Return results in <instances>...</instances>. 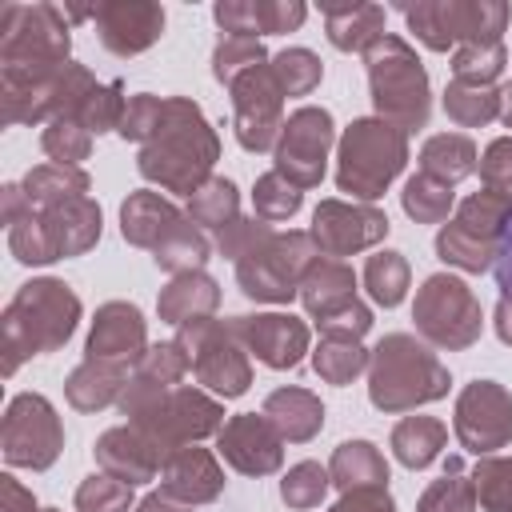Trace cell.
<instances>
[{
	"label": "cell",
	"mask_w": 512,
	"mask_h": 512,
	"mask_svg": "<svg viewBox=\"0 0 512 512\" xmlns=\"http://www.w3.org/2000/svg\"><path fill=\"white\" fill-rule=\"evenodd\" d=\"M328 488H332L328 468L316 464V460H300V464H292V468L284 472V480H280V500H284L288 508H296V512H308V508H316V504L328 496Z\"/></svg>",
	"instance_id": "47"
},
{
	"label": "cell",
	"mask_w": 512,
	"mask_h": 512,
	"mask_svg": "<svg viewBox=\"0 0 512 512\" xmlns=\"http://www.w3.org/2000/svg\"><path fill=\"white\" fill-rule=\"evenodd\" d=\"M388 444H392V456H396L404 468L420 472V468H428L432 460H440V452H444V444H448V424L436 420V416H404V420L392 428Z\"/></svg>",
	"instance_id": "33"
},
{
	"label": "cell",
	"mask_w": 512,
	"mask_h": 512,
	"mask_svg": "<svg viewBox=\"0 0 512 512\" xmlns=\"http://www.w3.org/2000/svg\"><path fill=\"white\" fill-rule=\"evenodd\" d=\"M368 348L360 340H340V336H320V344L312 348V372L324 384H352L360 372H368Z\"/></svg>",
	"instance_id": "38"
},
{
	"label": "cell",
	"mask_w": 512,
	"mask_h": 512,
	"mask_svg": "<svg viewBox=\"0 0 512 512\" xmlns=\"http://www.w3.org/2000/svg\"><path fill=\"white\" fill-rule=\"evenodd\" d=\"M408 164V132L380 120L360 116L340 132L336 144V188L360 204H376L388 184Z\"/></svg>",
	"instance_id": "5"
},
{
	"label": "cell",
	"mask_w": 512,
	"mask_h": 512,
	"mask_svg": "<svg viewBox=\"0 0 512 512\" xmlns=\"http://www.w3.org/2000/svg\"><path fill=\"white\" fill-rule=\"evenodd\" d=\"M124 108H128L124 84H120V80H108V84H96V88H92V96H88L84 108L76 112V124H84L92 136H100V132H116Z\"/></svg>",
	"instance_id": "49"
},
{
	"label": "cell",
	"mask_w": 512,
	"mask_h": 512,
	"mask_svg": "<svg viewBox=\"0 0 512 512\" xmlns=\"http://www.w3.org/2000/svg\"><path fill=\"white\" fill-rule=\"evenodd\" d=\"M448 384L452 376L440 356L408 332L380 336L368 356V400L380 412H416L420 404L444 400Z\"/></svg>",
	"instance_id": "3"
},
{
	"label": "cell",
	"mask_w": 512,
	"mask_h": 512,
	"mask_svg": "<svg viewBox=\"0 0 512 512\" xmlns=\"http://www.w3.org/2000/svg\"><path fill=\"white\" fill-rule=\"evenodd\" d=\"M220 160L216 128L192 96H164V112L148 144H140L136 172L172 196H192L212 180Z\"/></svg>",
	"instance_id": "1"
},
{
	"label": "cell",
	"mask_w": 512,
	"mask_h": 512,
	"mask_svg": "<svg viewBox=\"0 0 512 512\" xmlns=\"http://www.w3.org/2000/svg\"><path fill=\"white\" fill-rule=\"evenodd\" d=\"M496 288H500V300H496V312H492V328L500 336V344L512 348V224L504 232V244H500V256H496Z\"/></svg>",
	"instance_id": "54"
},
{
	"label": "cell",
	"mask_w": 512,
	"mask_h": 512,
	"mask_svg": "<svg viewBox=\"0 0 512 512\" xmlns=\"http://www.w3.org/2000/svg\"><path fill=\"white\" fill-rule=\"evenodd\" d=\"M44 512H60V508H44Z\"/></svg>",
	"instance_id": "64"
},
{
	"label": "cell",
	"mask_w": 512,
	"mask_h": 512,
	"mask_svg": "<svg viewBox=\"0 0 512 512\" xmlns=\"http://www.w3.org/2000/svg\"><path fill=\"white\" fill-rule=\"evenodd\" d=\"M160 492L180 504H212L224 492V468L220 460L200 444H180L160 464Z\"/></svg>",
	"instance_id": "23"
},
{
	"label": "cell",
	"mask_w": 512,
	"mask_h": 512,
	"mask_svg": "<svg viewBox=\"0 0 512 512\" xmlns=\"http://www.w3.org/2000/svg\"><path fill=\"white\" fill-rule=\"evenodd\" d=\"M180 348L192 360L196 380L216 396V400H236L252 388V364H248V348L236 340L232 320H192L184 328H176Z\"/></svg>",
	"instance_id": "11"
},
{
	"label": "cell",
	"mask_w": 512,
	"mask_h": 512,
	"mask_svg": "<svg viewBox=\"0 0 512 512\" xmlns=\"http://www.w3.org/2000/svg\"><path fill=\"white\" fill-rule=\"evenodd\" d=\"M508 68V48L500 44H460L452 52V80L472 88H496V80Z\"/></svg>",
	"instance_id": "42"
},
{
	"label": "cell",
	"mask_w": 512,
	"mask_h": 512,
	"mask_svg": "<svg viewBox=\"0 0 512 512\" xmlns=\"http://www.w3.org/2000/svg\"><path fill=\"white\" fill-rule=\"evenodd\" d=\"M0 204H4V224H16L20 216L32 212V204H28V196H24L20 184H4L0 188Z\"/></svg>",
	"instance_id": "61"
},
{
	"label": "cell",
	"mask_w": 512,
	"mask_h": 512,
	"mask_svg": "<svg viewBox=\"0 0 512 512\" xmlns=\"http://www.w3.org/2000/svg\"><path fill=\"white\" fill-rule=\"evenodd\" d=\"M132 368L124 364H108V360H80L68 380H64V396L76 412H100L108 404H120L124 396V384H128Z\"/></svg>",
	"instance_id": "30"
},
{
	"label": "cell",
	"mask_w": 512,
	"mask_h": 512,
	"mask_svg": "<svg viewBox=\"0 0 512 512\" xmlns=\"http://www.w3.org/2000/svg\"><path fill=\"white\" fill-rule=\"evenodd\" d=\"M20 188H24L28 204H32L36 212H44V208L68 204V200H76V196H88L92 180H88L84 168H68V164H36V168H28V176L20 180Z\"/></svg>",
	"instance_id": "35"
},
{
	"label": "cell",
	"mask_w": 512,
	"mask_h": 512,
	"mask_svg": "<svg viewBox=\"0 0 512 512\" xmlns=\"http://www.w3.org/2000/svg\"><path fill=\"white\" fill-rule=\"evenodd\" d=\"M268 232H272V224H268V220H260V216L252 212V216H236L228 228H220L212 244H216V252H220L224 260H232V264H236V260H240L244 252H252Z\"/></svg>",
	"instance_id": "53"
},
{
	"label": "cell",
	"mask_w": 512,
	"mask_h": 512,
	"mask_svg": "<svg viewBox=\"0 0 512 512\" xmlns=\"http://www.w3.org/2000/svg\"><path fill=\"white\" fill-rule=\"evenodd\" d=\"M92 456H96L100 472H108V476H116V480H124V484L136 488V484H148V480L160 476V464H164L168 452L156 440H148L140 428L116 424V428H108V432L96 436Z\"/></svg>",
	"instance_id": "22"
},
{
	"label": "cell",
	"mask_w": 512,
	"mask_h": 512,
	"mask_svg": "<svg viewBox=\"0 0 512 512\" xmlns=\"http://www.w3.org/2000/svg\"><path fill=\"white\" fill-rule=\"evenodd\" d=\"M40 224H44V236L52 244V256L68 260V256H84V252H92L100 244L104 212H100V204L92 196H76L68 204L44 208Z\"/></svg>",
	"instance_id": "24"
},
{
	"label": "cell",
	"mask_w": 512,
	"mask_h": 512,
	"mask_svg": "<svg viewBox=\"0 0 512 512\" xmlns=\"http://www.w3.org/2000/svg\"><path fill=\"white\" fill-rule=\"evenodd\" d=\"M256 64H268V52H264V44L260 40H252V36H220V44L212 48V76L224 84V88H232L248 68H256Z\"/></svg>",
	"instance_id": "46"
},
{
	"label": "cell",
	"mask_w": 512,
	"mask_h": 512,
	"mask_svg": "<svg viewBox=\"0 0 512 512\" xmlns=\"http://www.w3.org/2000/svg\"><path fill=\"white\" fill-rule=\"evenodd\" d=\"M328 476L340 496L356 488H388V460L372 440H344L328 460Z\"/></svg>",
	"instance_id": "32"
},
{
	"label": "cell",
	"mask_w": 512,
	"mask_h": 512,
	"mask_svg": "<svg viewBox=\"0 0 512 512\" xmlns=\"http://www.w3.org/2000/svg\"><path fill=\"white\" fill-rule=\"evenodd\" d=\"M260 412L284 436V444H308L324 428V404H320V396L308 392V388H296V384H284V388L268 392Z\"/></svg>",
	"instance_id": "27"
},
{
	"label": "cell",
	"mask_w": 512,
	"mask_h": 512,
	"mask_svg": "<svg viewBox=\"0 0 512 512\" xmlns=\"http://www.w3.org/2000/svg\"><path fill=\"white\" fill-rule=\"evenodd\" d=\"M360 300L356 296V272L344 264V260H328V256H316L312 268L304 272L300 280V304L312 320H324L332 312H340L344 304Z\"/></svg>",
	"instance_id": "29"
},
{
	"label": "cell",
	"mask_w": 512,
	"mask_h": 512,
	"mask_svg": "<svg viewBox=\"0 0 512 512\" xmlns=\"http://www.w3.org/2000/svg\"><path fill=\"white\" fill-rule=\"evenodd\" d=\"M312 324L320 328V336L360 340V336H368V328H372V308H368L364 300H352V304H344L340 312H332V316H324V320H312Z\"/></svg>",
	"instance_id": "57"
},
{
	"label": "cell",
	"mask_w": 512,
	"mask_h": 512,
	"mask_svg": "<svg viewBox=\"0 0 512 512\" xmlns=\"http://www.w3.org/2000/svg\"><path fill=\"white\" fill-rule=\"evenodd\" d=\"M500 120H504V128H512V80L500 84Z\"/></svg>",
	"instance_id": "63"
},
{
	"label": "cell",
	"mask_w": 512,
	"mask_h": 512,
	"mask_svg": "<svg viewBox=\"0 0 512 512\" xmlns=\"http://www.w3.org/2000/svg\"><path fill=\"white\" fill-rule=\"evenodd\" d=\"M232 332L236 340L248 348V356H256L260 364L288 372L304 360L312 332L300 316L292 312H248V316H232Z\"/></svg>",
	"instance_id": "18"
},
{
	"label": "cell",
	"mask_w": 512,
	"mask_h": 512,
	"mask_svg": "<svg viewBox=\"0 0 512 512\" xmlns=\"http://www.w3.org/2000/svg\"><path fill=\"white\" fill-rule=\"evenodd\" d=\"M444 116L456 128H484L500 120V88H472V84H448L444 88Z\"/></svg>",
	"instance_id": "39"
},
{
	"label": "cell",
	"mask_w": 512,
	"mask_h": 512,
	"mask_svg": "<svg viewBox=\"0 0 512 512\" xmlns=\"http://www.w3.org/2000/svg\"><path fill=\"white\" fill-rule=\"evenodd\" d=\"M472 484L484 512H512V456H476Z\"/></svg>",
	"instance_id": "45"
},
{
	"label": "cell",
	"mask_w": 512,
	"mask_h": 512,
	"mask_svg": "<svg viewBox=\"0 0 512 512\" xmlns=\"http://www.w3.org/2000/svg\"><path fill=\"white\" fill-rule=\"evenodd\" d=\"M72 56V32L56 4L0 8V84L52 80Z\"/></svg>",
	"instance_id": "4"
},
{
	"label": "cell",
	"mask_w": 512,
	"mask_h": 512,
	"mask_svg": "<svg viewBox=\"0 0 512 512\" xmlns=\"http://www.w3.org/2000/svg\"><path fill=\"white\" fill-rule=\"evenodd\" d=\"M320 256L312 232L288 228V232H268L252 252H244L236 260V284L248 300H264V304H288L292 296H300V280L312 268V260Z\"/></svg>",
	"instance_id": "9"
},
{
	"label": "cell",
	"mask_w": 512,
	"mask_h": 512,
	"mask_svg": "<svg viewBox=\"0 0 512 512\" xmlns=\"http://www.w3.org/2000/svg\"><path fill=\"white\" fill-rule=\"evenodd\" d=\"M252 8H256V32L260 36L296 32L308 20V8L300 0H252Z\"/></svg>",
	"instance_id": "55"
},
{
	"label": "cell",
	"mask_w": 512,
	"mask_h": 512,
	"mask_svg": "<svg viewBox=\"0 0 512 512\" xmlns=\"http://www.w3.org/2000/svg\"><path fill=\"white\" fill-rule=\"evenodd\" d=\"M408 32L432 52H456L460 44H500L508 28L504 0H420L400 4Z\"/></svg>",
	"instance_id": "8"
},
{
	"label": "cell",
	"mask_w": 512,
	"mask_h": 512,
	"mask_svg": "<svg viewBox=\"0 0 512 512\" xmlns=\"http://www.w3.org/2000/svg\"><path fill=\"white\" fill-rule=\"evenodd\" d=\"M212 16H216V24H220L224 36H252V40H260L252 0H216Z\"/></svg>",
	"instance_id": "58"
},
{
	"label": "cell",
	"mask_w": 512,
	"mask_h": 512,
	"mask_svg": "<svg viewBox=\"0 0 512 512\" xmlns=\"http://www.w3.org/2000/svg\"><path fill=\"white\" fill-rule=\"evenodd\" d=\"M388 216L376 204H360V200H320L312 212V240L320 248V256L328 260H344L356 252L376 248L388 236Z\"/></svg>",
	"instance_id": "17"
},
{
	"label": "cell",
	"mask_w": 512,
	"mask_h": 512,
	"mask_svg": "<svg viewBox=\"0 0 512 512\" xmlns=\"http://www.w3.org/2000/svg\"><path fill=\"white\" fill-rule=\"evenodd\" d=\"M80 312H84L80 296L56 276H36V280L20 284L0 316L4 376H12L32 356L64 348L80 324Z\"/></svg>",
	"instance_id": "2"
},
{
	"label": "cell",
	"mask_w": 512,
	"mask_h": 512,
	"mask_svg": "<svg viewBox=\"0 0 512 512\" xmlns=\"http://www.w3.org/2000/svg\"><path fill=\"white\" fill-rule=\"evenodd\" d=\"M272 72H276L284 96H308V92L320 84L324 64H320V56L308 52V48H284V52L272 56Z\"/></svg>",
	"instance_id": "48"
},
{
	"label": "cell",
	"mask_w": 512,
	"mask_h": 512,
	"mask_svg": "<svg viewBox=\"0 0 512 512\" xmlns=\"http://www.w3.org/2000/svg\"><path fill=\"white\" fill-rule=\"evenodd\" d=\"M76 512H132V484L108 472H92L76 488Z\"/></svg>",
	"instance_id": "50"
},
{
	"label": "cell",
	"mask_w": 512,
	"mask_h": 512,
	"mask_svg": "<svg viewBox=\"0 0 512 512\" xmlns=\"http://www.w3.org/2000/svg\"><path fill=\"white\" fill-rule=\"evenodd\" d=\"M412 320H416V336L424 344L448 348V352L472 348L484 332V312H480L476 292L452 272H432L416 288Z\"/></svg>",
	"instance_id": "10"
},
{
	"label": "cell",
	"mask_w": 512,
	"mask_h": 512,
	"mask_svg": "<svg viewBox=\"0 0 512 512\" xmlns=\"http://www.w3.org/2000/svg\"><path fill=\"white\" fill-rule=\"evenodd\" d=\"M216 452L240 476H272L284 464V436L268 424L264 412L260 416L240 412V416H228L224 428L216 432Z\"/></svg>",
	"instance_id": "19"
},
{
	"label": "cell",
	"mask_w": 512,
	"mask_h": 512,
	"mask_svg": "<svg viewBox=\"0 0 512 512\" xmlns=\"http://www.w3.org/2000/svg\"><path fill=\"white\" fill-rule=\"evenodd\" d=\"M480 184L512 200V136H496L480 156Z\"/></svg>",
	"instance_id": "56"
},
{
	"label": "cell",
	"mask_w": 512,
	"mask_h": 512,
	"mask_svg": "<svg viewBox=\"0 0 512 512\" xmlns=\"http://www.w3.org/2000/svg\"><path fill=\"white\" fill-rule=\"evenodd\" d=\"M128 424L140 428L148 440H156L164 452H172L180 444H200L204 436H216L224 428V404L204 388L176 384L152 396L144 408H136Z\"/></svg>",
	"instance_id": "12"
},
{
	"label": "cell",
	"mask_w": 512,
	"mask_h": 512,
	"mask_svg": "<svg viewBox=\"0 0 512 512\" xmlns=\"http://www.w3.org/2000/svg\"><path fill=\"white\" fill-rule=\"evenodd\" d=\"M400 208L416 224H444L452 216V208H456V188L436 180V176H428V172H416V176L404 180Z\"/></svg>",
	"instance_id": "37"
},
{
	"label": "cell",
	"mask_w": 512,
	"mask_h": 512,
	"mask_svg": "<svg viewBox=\"0 0 512 512\" xmlns=\"http://www.w3.org/2000/svg\"><path fill=\"white\" fill-rule=\"evenodd\" d=\"M216 308H220V284L208 272L172 276L156 296V312L172 328H184V324L204 320V316H216Z\"/></svg>",
	"instance_id": "28"
},
{
	"label": "cell",
	"mask_w": 512,
	"mask_h": 512,
	"mask_svg": "<svg viewBox=\"0 0 512 512\" xmlns=\"http://www.w3.org/2000/svg\"><path fill=\"white\" fill-rule=\"evenodd\" d=\"M328 512H396V500L388 488H356L344 492Z\"/></svg>",
	"instance_id": "59"
},
{
	"label": "cell",
	"mask_w": 512,
	"mask_h": 512,
	"mask_svg": "<svg viewBox=\"0 0 512 512\" xmlns=\"http://www.w3.org/2000/svg\"><path fill=\"white\" fill-rule=\"evenodd\" d=\"M416 512H476V484H472V476L464 472V460H460L456 452L444 460L440 480H432V484L420 492Z\"/></svg>",
	"instance_id": "36"
},
{
	"label": "cell",
	"mask_w": 512,
	"mask_h": 512,
	"mask_svg": "<svg viewBox=\"0 0 512 512\" xmlns=\"http://www.w3.org/2000/svg\"><path fill=\"white\" fill-rule=\"evenodd\" d=\"M148 320L132 300H108L96 308V320L88 328V344L84 356L88 360H108V364H124L136 368L148 352Z\"/></svg>",
	"instance_id": "20"
},
{
	"label": "cell",
	"mask_w": 512,
	"mask_h": 512,
	"mask_svg": "<svg viewBox=\"0 0 512 512\" xmlns=\"http://www.w3.org/2000/svg\"><path fill=\"white\" fill-rule=\"evenodd\" d=\"M384 4H324V32L336 52H368L384 36Z\"/></svg>",
	"instance_id": "31"
},
{
	"label": "cell",
	"mask_w": 512,
	"mask_h": 512,
	"mask_svg": "<svg viewBox=\"0 0 512 512\" xmlns=\"http://www.w3.org/2000/svg\"><path fill=\"white\" fill-rule=\"evenodd\" d=\"M8 248H12V256H16L20 264H28V268H36V264H52V260H56L36 208H32L28 216H20L16 224H8Z\"/></svg>",
	"instance_id": "51"
},
{
	"label": "cell",
	"mask_w": 512,
	"mask_h": 512,
	"mask_svg": "<svg viewBox=\"0 0 512 512\" xmlns=\"http://www.w3.org/2000/svg\"><path fill=\"white\" fill-rule=\"evenodd\" d=\"M40 148L48 156V164H68V168H80V160L92 156V132L68 116H56L44 124L40 132Z\"/></svg>",
	"instance_id": "43"
},
{
	"label": "cell",
	"mask_w": 512,
	"mask_h": 512,
	"mask_svg": "<svg viewBox=\"0 0 512 512\" xmlns=\"http://www.w3.org/2000/svg\"><path fill=\"white\" fill-rule=\"evenodd\" d=\"M300 204H304V192L292 180H284L276 168L264 172V176H256V184H252V208H256L260 220H268V224L292 220L300 212Z\"/></svg>",
	"instance_id": "44"
},
{
	"label": "cell",
	"mask_w": 512,
	"mask_h": 512,
	"mask_svg": "<svg viewBox=\"0 0 512 512\" xmlns=\"http://www.w3.org/2000/svg\"><path fill=\"white\" fill-rule=\"evenodd\" d=\"M0 512H44L36 508V496L16 480V476H0Z\"/></svg>",
	"instance_id": "60"
},
{
	"label": "cell",
	"mask_w": 512,
	"mask_h": 512,
	"mask_svg": "<svg viewBox=\"0 0 512 512\" xmlns=\"http://www.w3.org/2000/svg\"><path fill=\"white\" fill-rule=\"evenodd\" d=\"M188 372H192V360H188V352L180 348V340L152 344V348L144 352V360L132 368V376H128V384H124V396H120L116 408H120L124 416H132V412L144 408L152 396L176 388Z\"/></svg>",
	"instance_id": "25"
},
{
	"label": "cell",
	"mask_w": 512,
	"mask_h": 512,
	"mask_svg": "<svg viewBox=\"0 0 512 512\" xmlns=\"http://www.w3.org/2000/svg\"><path fill=\"white\" fill-rule=\"evenodd\" d=\"M476 168H480L476 144L468 136H460V132H436L420 148V172H428V176H436V180H444L452 188L460 180H468Z\"/></svg>",
	"instance_id": "34"
},
{
	"label": "cell",
	"mask_w": 512,
	"mask_h": 512,
	"mask_svg": "<svg viewBox=\"0 0 512 512\" xmlns=\"http://www.w3.org/2000/svg\"><path fill=\"white\" fill-rule=\"evenodd\" d=\"M184 220H188V212H180L168 196H160V192H152V188L128 192V200L120 204V236H124L132 248L156 252Z\"/></svg>",
	"instance_id": "26"
},
{
	"label": "cell",
	"mask_w": 512,
	"mask_h": 512,
	"mask_svg": "<svg viewBox=\"0 0 512 512\" xmlns=\"http://www.w3.org/2000/svg\"><path fill=\"white\" fill-rule=\"evenodd\" d=\"M92 24L112 56H140L164 32V8L152 0H104L92 4Z\"/></svg>",
	"instance_id": "21"
},
{
	"label": "cell",
	"mask_w": 512,
	"mask_h": 512,
	"mask_svg": "<svg viewBox=\"0 0 512 512\" xmlns=\"http://www.w3.org/2000/svg\"><path fill=\"white\" fill-rule=\"evenodd\" d=\"M364 68H368V92L376 116L404 132H420L432 112V88L416 48L404 36L384 32L364 52Z\"/></svg>",
	"instance_id": "6"
},
{
	"label": "cell",
	"mask_w": 512,
	"mask_h": 512,
	"mask_svg": "<svg viewBox=\"0 0 512 512\" xmlns=\"http://www.w3.org/2000/svg\"><path fill=\"white\" fill-rule=\"evenodd\" d=\"M332 144H336L332 112L316 108V104H304L284 120L280 140L272 148V164L284 180H292L300 192H308V188H320V180L328 172Z\"/></svg>",
	"instance_id": "14"
},
{
	"label": "cell",
	"mask_w": 512,
	"mask_h": 512,
	"mask_svg": "<svg viewBox=\"0 0 512 512\" xmlns=\"http://www.w3.org/2000/svg\"><path fill=\"white\" fill-rule=\"evenodd\" d=\"M232 132L244 152H272L284 128V88L268 64L248 68L232 88Z\"/></svg>",
	"instance_id": "15"
},
{
	"label": "cell",
	"mask_w": 512,
	"mask_h": 512,
	"mask_svg": "<svg viewBox=\"0 0 512 512\" xmlns=\"http://www.w3.org/2000/svg\"><path fill=\"white\" fill-rule=\"evenodd\" d=\"M508 224H512V200L480 188L468 200H460L448 224L436 232V256L460 272L480 276L496 264Z\"/></svg>",
	"instance_id": "7"
},
{
	"label": "cell",
	"mask_w": 512,
	"mask_h": 512,
	"mask_svg": "<svg viewBox=\"0 0 512 512\" xmlns=\"http://www.w3.org/2000/svg\"><path fill=\"white\" fill-rule=\"evenodd\" d=\"M452 432L464 452L496 456L512 444V392L496 380H472L460 388L452 408Z\"/></svg>",
	"instance_id": "16"
},
{
	"label": "cell",
	"mask_w": 512,
	"mask_h": 512,
	"mask_svg": "<svg viewBox=\"0 0 512 512\" xmlns=\"http://www.w3.org/2000/svg\"><path fill=\"white\" fill-rule=\"evenodd\" d=\"M132 512H192V504H180V500H172L164 492H148Z\"/></svg>",
	"instance_id": "62"
},
{
	"label": "cell",
	"mask_w": 512,
	"mask_h": 512,
	"mask_svg": "<svg viewBox=\"0 0 512 512\" xmlns=\"http://www.w3.org/2000/svg\"><path fill=\"white\" fill-rule=\"evenodd\" d=\"M408 280H412V268H408L404 252L384 248L364 260V288L380 308H396L408 296Z\"/></svg>",
	"instance_id": "41"
},
{
	"label": "cell",
	"mask_w": 512,
	"mask_h": 512,
	"mask_svg": "<svg viewBox=\"0 0 512 512\" xmlns=\"http://www.w3.org/2000/svg\"><path fill=\"white\" fill-rule=\"evenodd\" d=\"M188 216L192 224H200L204 232H220L240 216V192L228 176H212L200 192L188 196Z\"/></svg>",
	"instance_id": "40"
},
{
	"label": "cell",
	"mask_w": 512,
	"mask_h": 512,
	"mask_svg": "<svg viewBox=\"0 0 512 512\" xmlns=\"http://www.w3.org/2000/svg\"><path fill=\"white\" fill-rule=\"evenodd\" d=\"M160 112H164V96H152V92L128 96V108H124V116H120L116 136H120V140H132V144H148V136H152L156 124H160Z\"/></svg>",
	"instance_id": "52"
},
{
	"label": "cell",
	"mask_w": 512,
	"mask_h": 512,
	"mask_svg": "<svg viewBox=\"0 0 512 512\" xmlns=\"http://www.w3.org/2000/svg\"><path fill=\"white\" fill-rule=\"evenodd\" d=\"M64 452V424L48 396L40 392H16L0 420V456L8 468H32L44 472Z\"/></svg>",
	"instance_id": "13"
}]
</instances>
